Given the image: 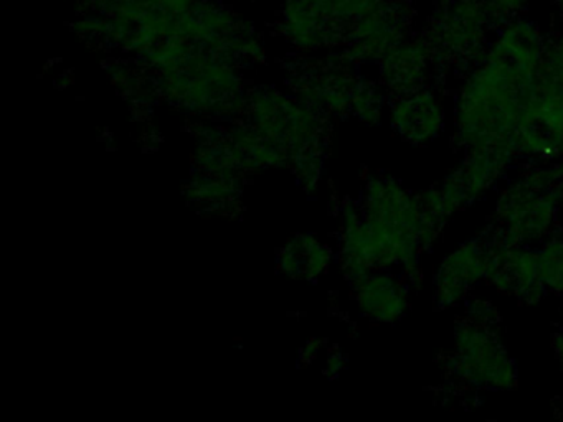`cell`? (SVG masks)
<instances>
[{"instance_id":"cell-9","label":"cell","mask_w":563,"mask_h":422,"mask_svg":"<svg viewBox=\"0 0 563 422\" xmlns=\"http://www.w3.org/2000/svg\"><path fill=\"white\" fill-rule=\"evenodd\" d=\"M378 81L390 98L438 85L437 59L424 35H408L377 63Z\"/></svg>"},{"instance_id":"cell-22","label":"cell","mask_w":563,"mask_h":422,"mask_svg":"<svg viewBox=\"0 0 563 422\" xmlns=\"http://www.w3.org/2000/svg\"><path fill=\"white\" fill-rule=\"evenodd\" d=\"M394 2H407V3H413V0H394Z\"/></svg>"},{"instance_id":"cell-19","label":"cell","mask_w":563,"mask_h":422,"mask_svg":"<svg viewBox=\"0 0 563 422\" xmlns=\"http://www.w3.org/2000/svg\"><path fill=\"white\" fill-rule=\"evenodd\" d=\"M344 356L341 353H334V355H329L328 365H325V369L332 375H339V373L344 369Z\"/></svg>"},{"instance_id":"cell-16","label":"cell","mask_w":563,"mask_h":422,"mask_svg":"<svg viewBox=\"0 0 563 422\" xmlns=\"http://www.w3.org/2000/svg\"><path fill=\"white\" fill-rule=\"evenodd\" d=\"M461 309H463L461 316L470 320V322L476 323V325L487 326V329H499L500 326L499 307H497L489 297L473 293V296L461 306Z\"/></svg>"},{"instance_id":"cell-1","label":"cell","mask_w":563,"mask_h":422,"mask_svg":"<svg viewBox=\"0 0 563 422\" xmlns=\"http://www.w3.org/2000/svg\"><path fill=\"white\" fill-rule=\"evenodd\" d=\"M536 78L537 73L486 52L476 66L461 76L454 91L451 106L454 145L461 152L471 148L516 152L514 137Z\"/></svg>"},{"instance_id":"cell-7","label":"cell","mask_w":563,"mask_h":422,"mask_svg":"<svg viewBox=\"0 0 563 422\" xmlns=\"http://www.w3.org/2000/svg\"><path fill=\"white\" fill-rule=\"evenodd\" d=\"M451 112L438 85L427 86L388 101L387 119L395 135L415 145L433 144L448 127Z\"/></svg>"},{"instance_id":"cell-11","label":"cell","mask_w":563,"mask_h":422,"mask_svg":"<svg viewBox=\"0 0 563 422\" xmlns=\"http://www.w3.org/2000/svg\"><path fill=\"white\" fill-rule=\"evenodd\" d=\"M332 253L316 237L301 234L289 241L279 257L283 273L295 279H316L328 269Z\"/></svg>"},{"instance_id":"cell-4","label":"cell","mask_w":563,"mask_h":422,"mask_svg":"<svg viewBox=\"0 0 563 422\" xmlns=\"http://www.w3.org/2000/svg\"><path fill=\"white\" fill-rule=\"evenodd\" d=\"M560 211L550 195L516 171L497 188L484 233L500 243L536 247L559 227Z\"/></svg>"},{"instance_id":"cell-6","label":"cell","mask_w":563,"mask_h":422,"mask_svg":"<svg viewBox=\"0 0 563 422\" xmlns=\"http://www.w3.org/2000/svg\"><path fill=\"white\" fill-rule=\"evenodd\" d=\"M413 3L378 0L351 23L344 53L355 65H377L385 53L411 33Z\"/></svg>"},{"instance_id":"cell-2","label":"cell","mask_w":563,"mask_h":422,"mask_svg":"<svg viewBox=\"0 0 563 422\" xmlns=\"http://www.w3.org/2000/svg\"><path fill=\"white\" fill-rule=\"evenodd\" d=\"M443 368L451 381L473 391L507 392L519 385L516 359L504 345L499 329L476 325L464 316L454 323Z\"/></svg>"},{"instance_id":"cell-13","label":"cell","mask_w":563,"mask_h":422,"mask_svg":"<svg viewBox=\"0 0 563 422\" xmlns=\"http://www.w3.org/2000/svg\"><path fill=\"white\" fill-rule=\"evenodd\" d=\"M388 101L390 96L378 79L361 76L352 98L351 114L364 124L378 125L387 115Z\"/></svg>"},{"instance_id":"cell-10","label":"cell","mask_w":563,"mask_h":422,"mask_svg":"<svg viewBox=\"0 0 563 422\" xmlns=\"http://www.w3.org/2000/svg\"><path fill=\"white\" fill-rule=\"evenodd\" d=\"M413 289L410 280L397 269L371 270L352 284L358 313L380 325H394L407 315Z\"/></svg>"},{"instance_id":"cell-17","label":"cell","mask_w":563,"mask_h":422,"mask_svg":"<svg viewBox=\"0 0 563 422\" xmlns=\"http://www.w3.org/2000/svg\"><path fill=\"white\" fill-rule=\"evenodd\" d=\"M170 15L179 16L189 12L199 0H157Z\"/></svg>"},{"instance_id":"cell-12","label":"cell","mask_w":563,"mask_h":422,"mask_svg":"<svg viewBox=\"0 0 563 422\" xmlns=\"http://www.w3.org/2000/svg\"><path fill=\"white\" fill-rule=\"evenodd\" d=\"M540 280L549 293L563 300V227H556L536 246Z\"/></svg>"},{"instance_id":"cell-21","label":"cell","mask_w":563,"mask_h":422,"mask_svg":"<svg viewBox=\"0 0 563 422\" xmlns=\"http://www.w3.org/2000/svg\"><path fill=\"white\" fill-rule=\"evenodd\" d=\"M556 10H559L560 15L563 19V0H555Z\"/></svg>"},{"instance_id":"cell-5","label":"cell","mask_w":563,"mask_h":422,"mask_svg":"<svg viewBox=\"0 0 563 422\" xmlns=\"http://www.w3.org/2000/svg\"><path fill=\"white\" fill-rule=\"evenodd\" d=\"M490 244L487 234L467 237L441 256L431 277V290L438 309L451 310L463 306L479 284H486L489 270Z\"/></svg>"},{"instance_id":"cell-20","label":"cell","mask_w":563,"mask_h":422,"mask_svg":"<svg viewBox=\"0 0 563 422\" xmlns=\"http://www.w3.org/2000/svg\"><path fill=\"white\" fill-rule=\"evenodd\" d=\"M319 348H321V343L311 342L306 345L305 352H302V356L306 355V358H314L318 355Z\"/></svg>"},{"instance_id":"cell-14","label":"cell","mask_w":563,"mask_h":422,"mask_svg":"<svg viewBox=\"0 0 563 422\" xmlns=\"http://www.w3.org/2000/svg\"><path fill=\"white\" fill-rule=\"evenodd\" d=\"M519 174L533 187L550 195L563 210V157L542 164L520 165Z\"/></svg>"},{"instance_id":"cell-18","label":"cell","mask_w":563,"mask_h":422,"mask_svg":"<svg viewBox=\"0 0 563 422\" xmlns=\"http://www.w3.org/2000/svg\"><path fill=\"white\" fill-rule=\"evenodd\" d=\"M552 349L553 355H555L556 363H559V368L562 369L563 373V316L562 320H560L559 326H556L555 332H553Z\"/></svg>"},{"instance_id":"cell-3","label":"cell","mask_w":563,"mask_h":422,"mask_svg":"<svg viewBox=\"0 0 563 422\" xmlns=\"http://www.w3.org/2000/svg\"><path fill=\"white\" fill-rule=\"evenodd\" d=\"M490 30L483 0H437L424 38L430 42L440 79L463 76L486 55Z\"/></svg>"},{"instance_id":"cell-8","label":"cell","mask_w":563,"mask_h":422,"mask_svg":"<svg viewBox=\"0 0 563 422\" xmlns=\"http://www.w3.org/2000/svg\"><path fill=\"white\" fill-rule=\"evenodd\" d=\"M487 237L493 244V253L486 286L523 306H539L543 302L550 293L540 280L536 247L500 243L489 234Z\"/></svg>"},{"instance_id":"cell-15","label":"cell","mask_w":563,"mask_h":422,"mask_svg":"<svg viewBox=\"0 0 563 422\" xmlns=\"http://www.w3.org/2000/svg\"><path fill=\"white\" fill-rule=\"evenodd\" d=\"M530 0H483L484 12L490 30L497 32L529 9Z\"/></svg>"}]
</instances>
